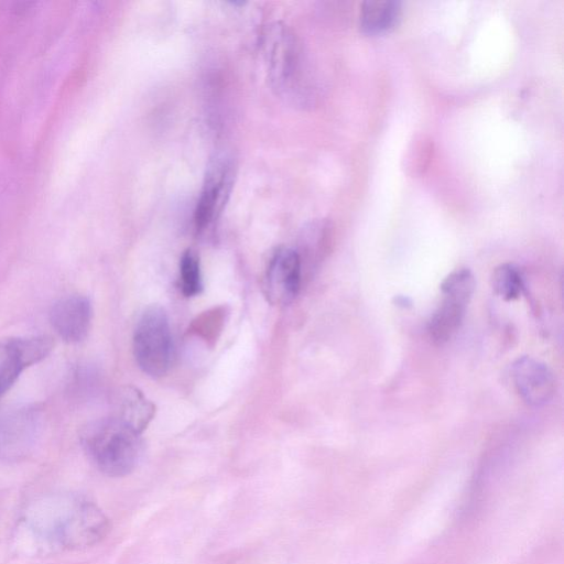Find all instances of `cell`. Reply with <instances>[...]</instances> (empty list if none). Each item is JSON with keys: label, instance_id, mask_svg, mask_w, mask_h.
<instances>
[{"label": "cell", "instance_id": "obj_1", "mask_svg": "<svg viewBox=\"0 0 564 564\" xmlns=\"http://www.w3.org/2000/svg\"><path fill=\"white\" fill-rule=\"evenodd\" d=\"M80 443L95 466L109 477L131 474L142 452L141 435L112 415L85 425Z\"/></svg>", "mask_w": 564, "mask_h": 564}, {"label": "cell", "instance_id": "obj_2", "mask_svg": "<svg viewBox=\"0 0 564 564\" xmlns=\"http://www.w3.org/2000/svg\"><path fill=\"white\" fill-rule=\"evenodd\" d=\"M262 48L276 94L289 101L304 99L308 82L303 51L294 33L284 24H270L262 34Z\"/></svg>", "mask_w": 564, "mask_h": 564}, {"label": "cell", "instance_id": "obj_3", "mask_svg": "<svg viewBox=\"0 0 564 564\" xmlns=\"http://www.w3.org/2000/svg\"><path fill=\"white\" fill-rule=\"evenodd\" d=\"M132 347L134 359L144 373L159 378L169 371L173 343L167 315L160 305H151L141 314Z\"/></svg>", "mask_w": 564, "mask_h": 564}, {"label": "cell", "instance_id": "obj_4", "mask_svg": "<svg viewBox=\"0 0 564 564\" xmlns=\"http://www.w3.org/2000/svg\"><path fill=\"white\" fill-rule=\"evenodd\" d=\"M110 521L93 501L76 500L62 512L50 538L65 549H83L104 540L110 531Z\"/></svg>", "mask_w": 564, "mask_h": 564}, {"label": "cell", "instance_id": "obj_5", "mask_svg": "<svg viewBox=\"0 0 564 564\" xmlns=\"http://www.w3.org/2000/svg\"><path fill=\"white\" fill-rule=\"evenodd\" d=\"M54 347L51 336L9 337L0 340V398L21 372L46 358Z\"/></svg>", "mask_w": 564, "mask_h": 564}, {"label": "cell", "instance_id": "obj_6", "mask_svg": "<svg viewBox=\"0 0 564 564\" xmlns=\"http://www.w3.org/2000/svg\"><path fill=\"white\" fill-rule=\"evenodd\" d=\"M234 175L232 161L227 156L217 158L209 166L194 214L197 231L208 228L223 210Z\"/></svg>", "mask_w": 564, "mask_h": 564}, {"label": "cell", "instance_id": "obj_7", "mask_svg": "<svg viewBox=\"0 0 564 564\" xmlns=\"http://www.w3.org/2000/svg\"><path fill=\"white\" fill-rule=\"evenodd\" d=\"M302 264L295 249L281 247L269 261L265 273L264 290L272 304L291 303L301 285Z\"/></svg>", "mask_w": 564, "mask_h": 564}, {"label": "cell", "instance_id": "obj_8", "mask_svg": "<svg viewBox=\"0 0 564 564\" xmlns=\"http://www.w3.org/2000/svg\"><path fill=\"white\" fill-rule=\"evenodd\" d=\"M511 378L521 399L531 406L546 404L555 393L553 372L533 358H518L512 364Z\"/></svg>", "mask_w": 564, "mask_h": 564}, {"label": "cell", "instance_id": "obj_9", "mask_svg": "<svg viewBox=\"0 0 564 564\" xmlns=\"http://www.w3.org/2000/svg\"><path fill=\"white\" fill-rule=\"evenodd\" d=\"M91 317V303L88 297L80 294L58 300L50 311L52 327L67 343H79L86 338Z\"/></svg>", "mask_w": 564, "mask_h": 564}, {"label": "cell", "instance_id": "obj_10", "mask_svg": "<svg viewBox=\"0 0 564 564\" xmlns=\"http://www.w3.org/2000/svg\"><path fill=\"white\" fill-rule=\"evenodd\" d=\"M443 301L429 323L431 338L444 344L458 330L473 292L459 285H442Z\"/></svg>", "mask_w": 564, "mask_h": 564}, {"label": "cell", "instance_id": "obj_11", "mask_svg": "<svg viewBox=\"0 0 564 564\" xmlns=\"http://www.w3.org/2000/svg\"><path fill=\"white\" fill-rule=\"evenodd\" d=\"M154 415V403L138 388L128 386L120 390L112 416L141 435Z\"/></svg>", "mask_w": 564, "mask_h": 564}, {"label": "cell", "instance_id": "obj_12", "mask_svg": "<svg viewBox=\"0 0 564 564\" xmlns=\"http://www.w3.org/2000/svg\"><path fill=\"white\" fill-rule=\"evenodd\" d=\"M402 4L392 0L366 1L358 15L360 31L367 35H383L393 31L401 22Z\"/></svg>", "mask_w": 564, "mask_h": 564}, {"label": "cell", "instance_id": "obj_13", "mask_svg": "<svg viewBox=\"0 0 564 564\" xmlns=\"http://www.w3.org/2000/svg\"><path fill=\"white\" fill-rule=\"evenodd\" d=\"M332 230L326 221L311 224L304 231L302 251L297 252L301 262L305 259L315 263L327 252L330 245Z\"/></svg>", "mask_w": 564, "mask_h": 564}, {"label": "cell", "instance_id": "obj_14", "mask_svg": "<svg viewBox=\"0 0 564 564\" xmlns=\"http://www.w3.org/2000/svg\"><path fill=\"white\" fill-rule=\"evenodd\" d=\"M491 286L498 296L505 301H512L521 295L524 283L520 270L514 264L503 263L494 270Z\"/></svg>", "mask_w": 564, "mask_h": 564}, {"label": "cell", "instance_id": "obj_15", "mask_svg": "<svg viewBox=\"0 0 564 564\" xmlns=\"http://www.w3.org/2000/svg\"><path fill=\"white\" fill-rule=\"evenodd\" d=\"M182 292L185 296H195L203 290L200 262L197 253L187 249L180 261Z\"/></svg>", "mask_w": 564, "mask_h": 564}, {"label": "cell", "instance_id": "obj_16", "mask_svg": "<svg viewBox=\"0 0 564 564\" xmlns=\"http://www.w3.org/2000/svg\"><path fill=\"white\" fill-rule=\"evenodd\" d=\"M423 139H420V142H415L412 147V149L408 153V159L413 160L409 163V166L414 169V171L420 170V173L422 172V169L426 166V161L430 158V151L431 145L429 142H422Z\"/></svg>", "mask_w": 564, "mask_h": 564}]
</instances>
